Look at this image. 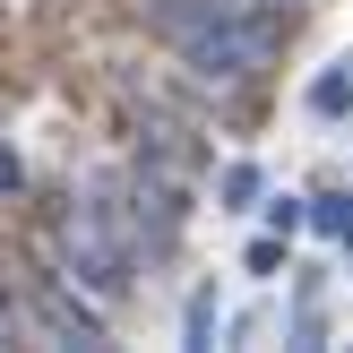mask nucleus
Returning <instances> with one entry per match:
<instances>
[{
    "label": "nucleus",
    "mask_w": 353,
    "mask_h": 353,
    "mask_svg": "<svg viewBox=\"0 0 353 353\" xmlns=\"http://www.w3.org/2000/svg\"><path fill=\"white\" fill-rule=\"evenodd\" d=\"M147 9L172 34V52H181V69L199 86H241L276 52V17H259L250 0H147Z\"/></svg>",
    "instance_id": "nucleus-1"
},
{
    "label": "nucleus",
    "mask_w": 353,
    "mask_h": 353,
    "mask_svg": "<svg viewBox=\"0 0 353 353\" xmlns=\"http://www.w3.org/2000/svg\"><path fill=\"white\" fill-rule=\"evenodd\" d=\"M61 259H69V276H78L86 293H130V276H138V250H130V224H121V207H112V190H86V199H69V216H61Z\"/></svg>",
    "instance_id": "nucleus-2"
},
{
    "label": "nucleus",
    "mask_w": 353,
    "mask_h": 353,
    "mask_svg": "<svg viewBox=\"0 0 353 353\" xmlns=\"http://www.w3.org/2000/svg\"><path fill=\"white\" fill-rule=\"evenodd\" d=\"M43 327H52L61 345H103V310H86L69 285H52V293H43Z\"/></svg>",
    "instance_id": "nucleus-3"
},
{
    "label": "nucleus",
    "mask_w": 353,
    "mask_h": 353,
    "mask_svg": "<svg viewBox=\"0 0 353 353\" xmlns=\"http://www.w3.org/2000/svg\"><path fill=\"white\" fill-rule=\"evenodd\" d=\"M310 112H319V121H345L353 112V61H336V69L310 78Z\"/></svg>",
    "instance_id": "nucleus-4"
},
{
    "label": "nucleus",
    "mask_w": 353,
    "mask_h": 353,
    "mask_svg": "<svg viewBox=\"0 0 353 353\" xmlns=\"http://www.w3.org/2000/svg\"><path fill=\"white\" fill-rule=\"evenodd\" d=\"M216 327H224V302H216V285H199L190 310H181V336H190V345H216Z\"/></svg>",
    "instance_id": "nucleus-5"
},
{
    "label": "nucleus",
    "mask_w": 353,
    "mask_h": 353,
    "mask_svg": "<svg viewBox=\"0 0 353 353\" xmlns=\"http://www.w3.org/2000/svg\"><path fill=\"white\" fill-rule=\"evenodd\" d=\"M259 190H268V172H259V164H233V172L216 181V199H224V207H250Z\"/></svg>",
    "instance_id": "nucleus-6"
},
{
    "label": "nucleus",
    "mask_w": 353,
    "mask_h": 353,
    "mask_svg": "<svg viewBox=\"0 0 353 353\" xmlns=\"http://www.w3.org/2000/svg\"><path fill=\"white\" fill-rule=\"evenodd\" d=\"M302 224H319V233H345V224H353V199H302Z\"/></svg>",
    "instance_id": "nucleus-7"
},
{
    "label": "nucleus",
    "mask_w": 353,
    "mask_h": 353,
    "mask_svg": "<svg viewBox=\"0 0 353 353\" xmlns=\"http://www.w3.org/2000/svg\"><path fill=\"white\" fill-rule=\"evenodd\" d=\"M285 268V233H268V241H250V276H276Z\"/></svg>",
    "instance_id": "nucleus-8"
},
{
    "label": "nucleus",
    "mask_w": 353,
    "mask_h": 353,
    "mask_svg": "<svg viewBox=\"0 0 353 353\" xmlns=\"http://www.w3.org/2000/svg\"><path fill=\"white\" fill-rule=\"evenodd\" d=\"M268 233H302V199H268Z\"/></svg>",
    "instance_id": "nucleus-9"
},
{
    "label": "nucleus",
    "mask_w": 353,
    "mask_h": 353,
    "mask_svg": "<svg viewBox=\"0 0 353 353\" xmlns=\"http://www.w3.org/2000/svg\"><path fill=\"white\" fill-rule=\"evenodd\" d=\"M17 327H26V310H17V293L0 285V345H17Z\"/></svg>",
    "instance_id": "nucleus-10"
},
{
    "label": "nucleus",
    "mask_w": 353,
    "mask_h": 353,
    "mask_svg": "<svg viewBox=\"0 0 353 353\" xmlns=\"http://www.w3.org/2000/svg\"><path fill=\"white\" fill-rule=\"evenodd\" d=\"M17 181H26V164H17V147H0V199H9Z\"/></svg>",
    "instance_id": "nucleus-11"
},
{
    "label": "nucleus",
    "mask_w": 353,
    "mask_h": 353,
    "mask_svg": "<svg viewBox=\"0 0 353 353\" xmlns=\"http://www.w3.org/2000/svg\"><path fill=\"white\" fill-rule=\"evenodd\" d=\"M250 9H293V0H250Z\"/></svg>",
    "instance_id": "nucleus-12"
}]
</instances>
